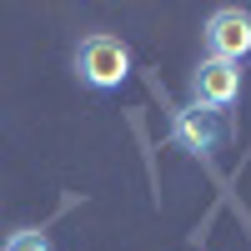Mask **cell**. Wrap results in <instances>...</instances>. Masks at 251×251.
<instances>
[{
    "mask_svg": "<svg viewBox=\"0 0 251 251\" xmlns=\"http://www.w3.org/2000/svg\"><path fill=\"white\" fill-rule=\"evenodd\" d=\"M75 75L91 91H121L131 80V46L111 30H91L75 46Z\"/></svg>",
    "mask_w": 251,
    "mask_h": 251,
    "instance_id": "6da1fadb",
    "label": "cell"
},
{
    "mask_svg": "<svg viewBox=\"0 0 251 251\" xmlns=\"http://www.w3.org/2000/svg\"><path fill=\"white\" fill-rule=\"evenodd\" d=\"M231 141V121H226V111H211V106H186L171 116V146H181L186 156H201L211 161L221 146Z\"/></svg>",
    "mask_w": 251,
    "mask_h": 251,
    "instance_id": "7a4b0ae2",
    "label": "cell"
},
{
    "mask_svg": "<svg viewBox=\"0 0 251 251\" xmlns=\"http://www.w3.org/2000/svg\"><path fill=\"white\" fill-rule=\"evenodd\" d=\"M206 55L211 60H231V66H241V60L251 55V10L241 5H216L211 15H206Z\"/></svg>",
    "mask_w": 251,
    "mask_h": 251,
    "instance_id": "3957f363",
    "label": "cell"
},
{
    "mask_svg": "<svg viewBox=\"0 0 251 251\" xmlns=\"http://www.w3.org/2000/svg\"><path fill=\"white\" fill-rule=\"evenodd\" d=\"M241 100V66L231 60H211L206 55L191 71V106H211V111H231Z\"/></svg>",
    "mask_w": 251,
    "mask_h": 251,
    "instance_id": "277c9868",
    "label": "cell"
},
{
    "mask_svg": "<svg viewBox=\"0 0 251 251\" xmlns=\"http://www.w3.org/2000/svg\"><path fill=\"white\" fill-rule=\"evenodd\" d=\"M0 251H55V246H50V236L40 231V226H20V231L5 236V246H0Z\"/></svg>",
    "mask_w": 251,
    "mask_h": 251,
    "instance_id": "5b68a950",
    "label": "cell"
}]
</instances>
